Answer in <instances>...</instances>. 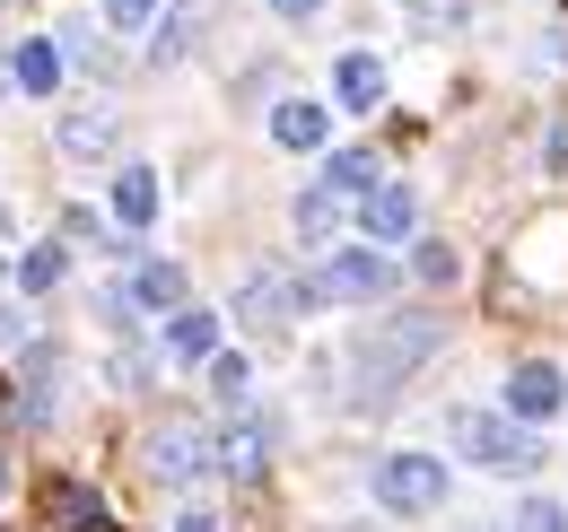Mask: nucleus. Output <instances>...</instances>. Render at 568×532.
<instances>
[{"mask_svg": "<svg viewBox=\"0 0 568 532\" xmlns=\"http://www.w3.org/2000/svg\"><path fill=\"white\" fill-rule=\"evenodd\" d=\"M437 340H446L437 315H376V332L358 340V401L403 393V385L428 367V349H437Z\"/></svg>", "mask_w": 568, "mask_h": 532, "instance_id": "obj_1", "label": "nucleus"}, {"mask_svg": "<svg viewBox=\"0 0 568 532\" xmlns=\"http://www.w3.org/2000/svg\"><path fill=\"white\" fill-rule=\"evenodd\" d=\"M446 437H455L464 463L490 471V480H534L542 471V437L516 410H446Z\"/></svg>", "mask_w": 568, "mask_h": 532, "instance_id": "obj_2", "label": "nucleus"}, {"mask_svg": "<svg viewBox=\"0 0 568 532\" xmlns=\"http://www.w3.org/2000/svg\"><path fill=\"white\" fill-rule=\"evenodd\" d=\"M367 489H376V507H385V515H437V507H446V454L394 446V454H376Z\"/></svg>", "mask_w": 568, "mask_h": 532, "instance_id": "obj_3", "label": "nucleus"}, {"mask_svg": "<svg viewBox=\"0 0 568 532\" xmlns=\"http://www.w3.org/2000/svg\"><path fill=\"white\" fill-rule=\"evenodd\" d=\"M385 288H394V254H385V245H333L324 270L306 279L315 306H376Z\"/></svg>", "mask_w": 568, "mask_h": 532, "instance_id": "obj_4", "label": "nucleus"}, {"mask_svg": "<svg viewBox=\"0 0 568 532\" xmlns=\"http://www.w3.org/2000/svg\"><path fill=\"white\" fill-rule=\"evenodd\" d=\"M211 463H219V437L202 428V419H166V428H149V471H158V480L184 489V480H202Z\"/></svg>", "mask_w": 568, "mask_h": 532, "instance_id": "obj_5", "label": "nucleus"}, {"mask_svg": "<svg viewBox=\"0 0 568 532\" xmlns=\"http://www.w3.org/2000/svg\"><path fill=\"white\" fill-rule=\"evenodd\" d=\"M315 297H306V279H288V270H245V288H236V324H254V332H281L288 315H306Z\"/></svg>", "mask_w": 568, "mask_h": 532, "instance_id": "obj_6", "label": "nucleus"}, {"mask_svg": "<svg viewBox=\"0 0 568 532\" xmlns=\"http://www.w3.org/2000/svg\"><path fill=\"white\" fill-rule=\"evenodd\" d=\"M507 410H516L525 428L560 419V410H568V376L551 367V358H516V367H507Z\"/></svg>", "mask_w": 568, "mask_h": 532, "instance_id": "obj_7", "label": "nucleus"}, {"mask_svg": "<svg viewBox=\"0 0 568 532\" xmlns=\"http://www.w3.org/2000/svg\"><path fill=\"white\" fill-rule=\"evenodd\" d=\"M358 236L367 245H412L420 236V193L412 184H376V193L358 201Z\"/></svg>", "mask_w": 568, "mask_h": 532, "instance_id": "obj_8", "label": "nucleus"}, {"mask_svg": "<svg viewBox=\"0 0 568 532\" xmlns=\"http://www.w3.org/2000/svg\"><path fill=\"white\" fill-rule=\"evenodd\" d=\"M202 27H211V0H166V9H158V27H149V62H158V70L193 62Z\"/></svg>", "mask_w": 568, "mask_h": 532, "instance_id": "obj_9", "label": "nucleus"}, {"mask_svg": "<svg viewBox=\"0 0 568 532\" xmlns=\"http://www.w3.org/2000/svg\"><path fill=\"white\" fill-rule=\"evenodd\" d=\"M272 140L297 149V157L333 149V105H315V96H281V105H272Z\"/></svg>", "mask_w": 568, "mask_h": 532, "instance_id": "obj_10", "label": "nucleus"}, {"mask_svg": "<svg viewBox=\"0 0 568 532\" xmlns=\"http://www.w3.org/2000/svg\"><path fill=\"white\" fill-rule=\"evenodd\" d=\"M263 463H272V419L263 410H236V428L219 437V471L227 480H254Z\"/></svg>", "mask_w": 568, "mask_h": 532, "instance_id": "obj_11", "label": "nucleus"}, {"mask_svg": "<svg viewBox=\"0 0 568 532\" xmlns=\"http://www.w3.org/2000/svg\"><path fill=\"white\" fill-rule=\"evenodd\" d=\"M288 218H297V236H306V245H333V236H342V218H358V201L342 193V184H306Z\"/></svg>", "mask_w": 568, "mask_h": 532, "instance_id": "obj_12", "label": "nucleus"}, {"mask_svg": "<svg viewBox=\"0 0 568 532\" xmlns=\"http://www.w3.org/2000/svg\"><path fill=\"white\" fill-rule=\"evenodd\" d=\"M62 157H79V166H97V157H114V140H123V123H114V114H105V105H97V114H88V105H71V114H62Z\"/></svg>", "mask_w": 568, "mask_h": 532, "instance_id": "obj_13", "label": "nucleus"}, {"mask_svg": "<svg viewBox=\"0 0 568 532\" xmlns=\"http://www.w3.org/2000/svg\"><path fill=\"white\" fill-rule=\"evenodd\" d=\"M44 515H53L62 532H114V515H105V498H97L88 480H53V489H44Z\"/></svg>", "mask_w": 568, "mask_h": 532, "instance_id": "obj_14", "label": "nucleus"}, {"mask_svg": "<svg viewBox=\"0 0 568 532\" xmlns=\"http://www.w3.org/2000/svg\"><path fill=\"white\" fill-rule=\"evenodd\" d=\"M123 306H132V315H175V306H184V263H141L132 288H123Z\"/></svg>", "mask_w": 568, "mask_h": 532, "instance_id": "obj_15", "label": "nucleus"}, {"mask_svg": "<svg viewBox=\"0 0 568 532\" xmlns=\"http://www.w3.org/2000/svg\"><path fill=\"white\" fill-rule=\"evenodd\" d=\"M166 358L211 367V358H219V315H202V306H175V315H166Z\"/></svg>", "mask_w": 568, "mask_h": 532, "instance_id": "obj_16", "label": "nucleus"}, {"mask_svg": "<svg viewBox=\"0 0 568 532\" xmlns=\"http://www.w3.org/2000/svg\"><path fill=\"white\" fill-rule=\"evenodd\" d=\"M333 96H342L351 114H376V105H385V62H376V53H342V62H333Z\"/></svg>", "mask_w": 568, "mask_h": 532, "instance_id": "obj_17", "label": "nucleus"}, {"mask_svg": "<svg viewBox=\"0 0 568 532\" xmlns=\"http://www.w3.org/2000/svg\"><path fill=\"white\" fill-rule=\"evenodd\" d=\"M114 218H123L132 236L158 218V166H114Z\"/></svg>", "mask_w": 568, "mask_h": 532, "instance_id": "obj_18", "label": "nucleus"}, {"mask_svg": "<svg viewBox=\"0 0 568 532\" xmlns=\"http://www.w3.org/2000/svg\"><path fill=\"white\" fill-rule=\"evenodd\" d=\"M9 79H18L27 96H53V88H62V44L27 35V44H18V62H9Z\"/></svg>", "mask_w": 568, "mask_h": 532, "instance_id": "obj_19", "label": "nucleus"}, {"mask_svg": "<svg viewBox=\"0 0 568 532\" xmlns=\"http://www.w3.org/2000/svg\"><path fill=\"white\" fill-rule=\"evenodd\" d=\"M211 393L227 401V410H254V358H245V349H219L211 358Z\"/></svg>", "mask_w": 568, "mask_h": 532, "instance_id": "obj_20", "label": "nucleus"}, {"mask_svg": "<svg viewBox=\"0 0 568 532\" xmlns=\"http://www.w3.org/2000/svg\"><path fill=\"white\" fill-rule=\"evenodd\" d=\"M324 184H342L351 201H367L376 184H385V175H376V157H367V149H333V166H324Z\"/></svg>", "mask_w": 568, "mask_h": 532, "instance_id": "obj_21", "label": "nucleus"}, {"mask_svg": "<svg viewBox=\"0 0 568 532\" xmlns=\"http://www.w3.org/2000/svg\"><path fill=\"white\" fill-rule=\"evenodd\" d=\"M53 279H62V245H27V254H18V288H27V297H44Z\"/></svg>", "mask_w": 568, "mask_h": 532, "instance_id": "obj_22", "label": "nucleus"}, {"mask_svg": "<svg viewBox=\"0 0 568 532\" xmlns=\"http://www.w3.org/2000/svg\"><path fill=\"white\" fill-rule=\"evenodd\" d=\"M158 9H166V0H105V27H114V35H149Z\"/></svg>", "mask_w": 568, "mask_h": 532, "instance_id": "obj_23", "label": "nucleus"}, {"mask_svg": "<svg viewBox=\"0 0 568 532\" xmlns=\"http://www.w3.org/2000/svg\"><path fill=\"white\" fill-rule=\"evenodd\" d=\"M412 270H420L428 288H446V279L464 270V254H455V245H420V254H412Z\"/></svg>", "mask_w": 568, "mask_h": 532, "instance_id": "obj_24", "label": "nucleus"}, {"mask_svg": "<svg viewBox=\"0 0 568 532\" xmlns=\"http://www.w3.org/2000/svg\"><path fill=\"white\" fill-rule=\"evenodd\" d=\"M516 532H568V515L551 498H525V507H516Z\"/></svg>", "mask_w": 568, "mask_h": 532, "instance_id": "obj_25", "label": "nucleus"}, {"mask_svg": "<svg viewBox=\"0 0 568 532\" xmlns=\"http://www.w3.org/2000/svg\"><path fill=\"white\" fill-rule=\"evenodd\" d=\"M18 340H27V315H18L9 297H0V349H18Z\"/></svg>", "mask_w": 568, "mask_h": 532, "instance_id": "obj_26", "label": "nucleus"}, {"mask_svg": "<svg viewBox=\"0 0 568 532\" xmlns=\"http://www.w3.org/2000/svg\"><path fill=\"white\" fill-rule=\"evenodd\" d=\"M175 532H219V515H202V507H193V515H175Z\"/></svg>", "mask_w": 568, "mask_h": 532, "instance_id": "obj_27", "label": "nucleus"}, {"mask_svg": "<svg viewBox=\"0 0 568 532\" xmlns=\"http://www.w3.org/2000/svg\"><path fill=\"white\" fill-rule=\"evenodd\" d=\"M272 9H281V18H315L324 0H272Z\"/></svg>", "mask_w": 568, "mask_h": 532, "instance_id": "obj_28", "label": "nucleus"}, {"mask_svg": "<svg viewBox=\"0 0 568 532\" xmlns=\"http://www.w3.org/2000/svg\"><path fill=\"white\" fill-rule=\"evenodd\" d=\"M403 9H446V0H403Z\"/></svg>", "mask_w": 568, "mask_h": 532, "instance_id": "obj_29", "label": "nucleus"}, {"mask_svg": "<svg viewBox=\"0 0 568 532\" xmlns=\"http://www.w3.org/2000/svg\"><path fill=\"white\" fill-rule=\"evenodd\" d=\"M0 236H9V209H0Z\"/></svg>", "mask_w": 568, "mask_h": 532, "instance_id": "obj_30", "label": "nucleus"}, {"mask_svg": "<svg viewBox=\"0 0 568 532\" xmlns=\"http://www.w3.org/2000/svg\"><path fill=\"white\" fill-rule=\"evenodd\" d=\"M333 532H358V524H333Z\"/></svg>", "mask_w": 568, "mask_h": 532, "instance_id": "obj_31", "label": "nucleus"}]
</instances>
